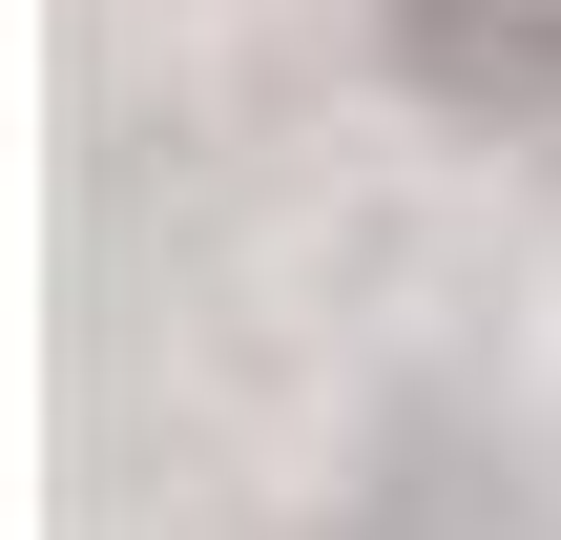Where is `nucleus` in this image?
<instances>
[{"label": "nucleus", "mask_w": 561, "mask_h": 540, "mask_svg": "<svg viewBox=\"0 0 561 540\" xmlns=\"http://www.w3.org/2000/svg\"><path fill=\"white\" fill-rule=\"evenodd\" d=\"M396 83L458 104V125L561 146V0H396Z\"/></svg>", "instance_id": "1"}]
</instances>
